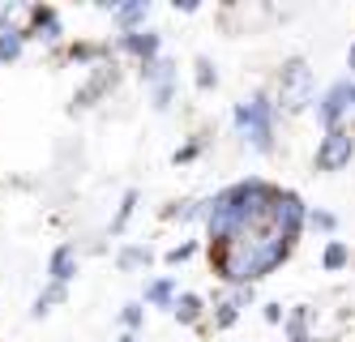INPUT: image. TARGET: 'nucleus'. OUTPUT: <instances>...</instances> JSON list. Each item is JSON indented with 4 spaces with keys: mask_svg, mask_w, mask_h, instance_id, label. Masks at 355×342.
I'll return each mask as SVG.
<instances>
[{
    "mask_svg": "<svg viewBox=\"0 0 355 342\" xmlns=\"http://www.w3.org/2000/svg\"><path fill=\"white\" fill-rule=\"evenodd\" d=\"M343 257H347V253H343V248L334 244V248H329V257H325V261H329V266H343Z\"/></svg>",
    "mask_w": 355,
    "mask_h": 342,
    "instance_id": "5",
    "label": "nucleus"
},
{
    "mask_svg": "<svg viewBox=\"0 0 355 342\" xmlns=\"http://www.w3.org/2000/svg\"><path fill=\"white\" fill-rule=\"evenodd\" d=\"M347 159H351V137H343V133H329L325 150L317 154V163H321V167H338V163H347Z\"/></svg>",
    "mask_w": 355,
    "mask_h": 342,
    "instance_id": "1",
    "label": "nucleus"
},
{
    "mask_svg": "<svg viewBox=\"0 0 355 342\" xmlns=\"http://www.w3.org/2000/svg\"><path fill=\"white\" fill-rule=\"evenodd\" d=\"M175 312H180L184 321H193V317H197V300H193V296H184L180 304H175Z\"/></svg>",
    "mask_w": 355,
    "mask_h": 342,
    "instance_id": "3",
    "label": "nucleus"
},
{
    "mask_svg": "<svg viewBox=\"0 0 355 342\" xmlns=\"http://www.w3.org/2000/svg\"><path fill=\"white\" fill-rule=\"evenodd\" d=\"M56 278H69V248L56 253Z\"/></svg>",
    "mask_w": 355,
    "mask_h": 342,
    "instance_id": "4",
    "label": "nucleus"
},
{
    "mask_svg": "<svg viewBox=\"0 0 355 342\" xmlns=\"http://www.w3.org/2000/svg\"><path fill=\"white\" fill-rule=\"evenodd\" d=\"M17 47H21L17 35H13V39H0V60H13V56H17Z\"/></svg>",
    "mask_w": 355,
    "mask_h": 342,
    "instance_id": "2",
    "label": "nucleus"
}]
</instances>
